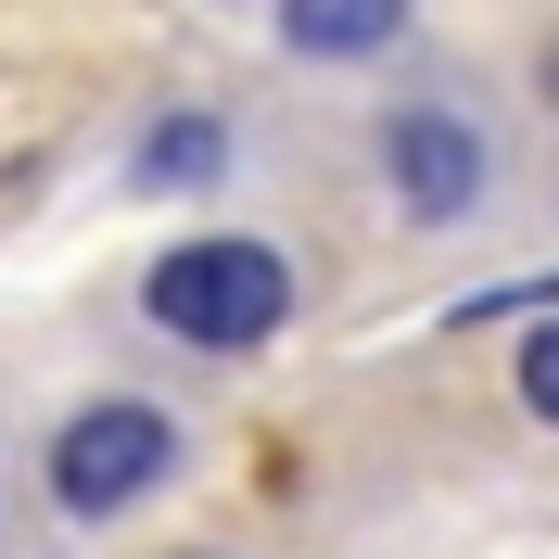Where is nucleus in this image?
<instances>
[{"label": "nucleus", "instance_id": "nucleus-3", "mask_svg": "<svg viewBox=\"0 0 559 559\" xmlns=\"http://www.w3.org/2000/svg\"><path fill=\"white\" fill-rule=\"evenodd\" d=\"M382 178H394V204L419 229H457L484 204V178H496V140H484L471 103H394L382 115Z\"/></svg>", "mask_w": 559, "mask_h": 559}, {"label": "nucleus", "instance_id": "nucleus-5", "mask_svg": "<svg viewBox=\"0 0 559 559\" xmlns=\"http://www.w3.org/2000/svg\"><path fill=\"white\" fill-rule=\"evenodd\" d=\"M216 166H229V128H216V115H166V128L128 153V178H140V191H204Z\"/></svg>", "mask_w": 559, "mask_h": 559}, {"label": "nucleus", "instance_id": "nucleus-2", "mask_svg": "<svg viewBox=\"0 0 559 559\" xmlns=\"http://www.w3.org/2000/svg\"><path fill=\"white\" fill-rule=\"evenodd\" d=\"M166 471H178V419L140 407V394H103V407H76L64 432H51V509H64V522H115V509H140Z\"/></svg>", "mask_w": 559, "mask_h": 559}, {"label": "nucleus", "instance_id": "nucleus-6", "mask_svg": "<svg viewBox=\"0 0 559 559\" xmlns=\"http://www.w3.org/2000/svg\"><path fill=\"white\" fill-rule=\"evenodd\" d=\"M509 382H522V407H534V419L559 432V318H547V331L522 344V369H509Z\"/></svg>", "mask_w": 559, "mask_h": 559}, {"label": "nucleus", "instance_id": "nucleus-1", "mask_svg": "<svg viewBox=\"0 0 559 559\" xmlns=\"http://www.w3.org/2000/svg\"><path fill=\"white\" fill-rule=\"evenodd\" d=\"M140 318L178 331V344H204V356H242V344H267L280 318H293V254H280V242H242V229L166 242L153 267H140Z\"/></svg>", "mask_w": 559, "mask_h": 559}, {"label": "nucleus", "instance_id": "nucleus-4", "mask_svg": "<svg viewBox=\"0 0 559 559\" xmlns=\"http://www.w3.org/2000/svg\"><path fill=\"white\" fill-rule=\"evenodd\" d=\"M394 38H407V0H280V51H306V64H356Z\"/></svg>", "mask_w": 559, "mask_h": 559}]
</instances>
